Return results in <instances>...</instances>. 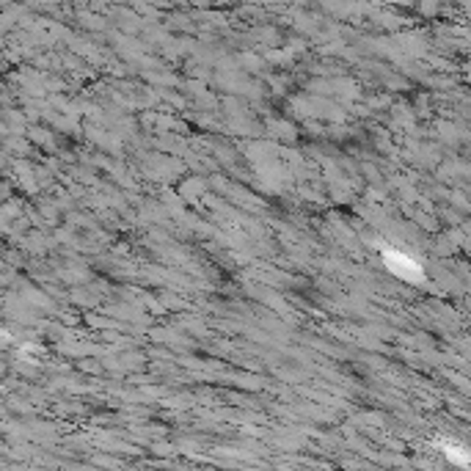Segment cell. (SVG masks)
Segmentation results:
<instances>
[{
    "instance_id": "cell-1",
    "label": "cell",
    "mask_w": 471,
    "mask_h": 471,
    "mask_svg": "<svg viewBox=\"0 0 471 471\" xmlns=\"http://www.w3.org/2000/svg\"><path fill=\"white\" fill-rule=\"evenodd\" d=\"M386 260L391 262L389 268L394 271V273H400V276H405V279H416L422 271H419V265L411 260V257H402V254H394V251H386Z\"/></svg>"
}]
</instances>
